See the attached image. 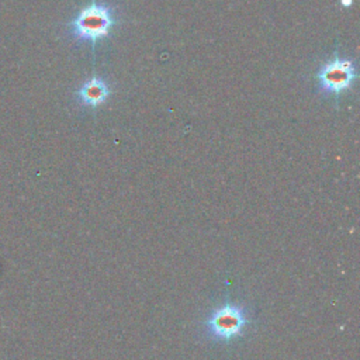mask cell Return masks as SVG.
Wrapping results in <instances>:
<instances>
[{"instance_id":"5","label":"cell","mask_w":360,"mask_h":360,"mask_svg":"<svg viewBox=\"0 0 360 360\" xmlns=\"http://www.w3.org/2000/svg\"><path fill=\"white\" fill-rule=\"evenodd\" d=\"M339 1H340V4H342L343 7H350L352 3H353V0H339Z\"/></svg>"},{"instance_id":"4","label":"cell","mask_w":360,"mask_h":360,"mask_svg":"<svg viewBox=\"0 0 360 360\" xmlns=\"http://www.w3.org/2000/svg\"><path fill=\"white\" fill-rule=\"evenodd\" d=\"M111 93L112 90L108 82H105L103 77L93 76L80 86V89L76 91V98L79 104L96 110L107 101Z\"/></svg>"},{"instance_id":"1","label":"cell","mask_w":360,"mask_h":360,"mask_svg":"<svg viewBox=\"0 0 360 360\" xmlns=\"http://www.w3.org/2000/svg\"><path fill=\"white\" fill-rule=\"evenodd\" d=\"M250 323V314L243 304L225 300L207 314L202 321V333L210 342L231 345L246 333Z\"/></svg>"},{"instance_id":"2","label":"cell","mask_w":360,"mask_h":360,"mask_svg":"<svg viewBox=\"0 0 360 360\" xmlns=\"http://www.w3.org/2000/svg\"><path fill=\"white\" fill-rule=\"evenodd\" d=\"M117 22L118 20L115 7L105 3H98L97 0H91L69 22V30L76 41L91 42L94 53L96 44L110 37V32L117 25Z\"/></svg>"},{"instance_id":"3","label":"cell","mask_w":360,"mask_h":360,"mask_svg":"<svg viewBox=\"0 0 360 360\" xmlns=\"http://www.w3.org/2000/svg\"><path fill=\"white\" fill-rule=\"evenodd\" d=\"M357 77L354 60L347 58H340L338 51L335 56L322 63L315 75L318 89L326 96H333L338 98L343 91L349 90Z\"/></svg>"}]
</instances>
